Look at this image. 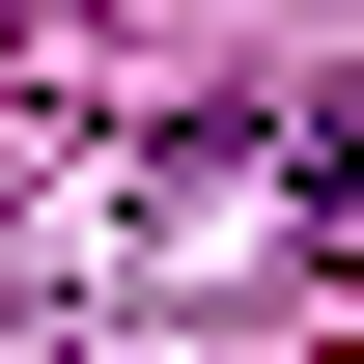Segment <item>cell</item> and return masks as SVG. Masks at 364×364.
<instances>
[{"label": "cell", "mask_w": 364, "mask_h": 364, "mask_svg": "<svg viewBox=\"0 0 364 364\" xmlns=\"http://www.w3.org/2000/svg\"><path fill=\"white\" fill-rule=\"evenodd\" d=\"M280 252H309V280H364V85H309V112H280Z\"/></svg>", "instance_id": "obj_1"}]
</instances>
